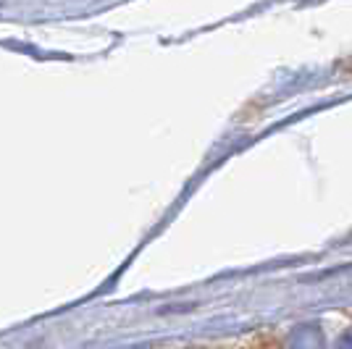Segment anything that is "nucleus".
Listing matches in <instances>:
<instances>
[{
	"label": "nucleus",
	"instance_id": "nucleus-2",
	"mask_svg": "<svg viewBox=\"0 0 352 349\" xmlns=\"http://www.w3.org/2000/svg\"><path fill=\"white\" fill-rule=\"evenodd\" d=\"M329 349H352V323L347 328H342L337 334V339L331 341V347Z\"/></svg>",
	"mask_w": 352,
	"mask_h": 349
},
{
	"label": "nucleus",
	"instance_id": "nucleus-3",
	"mask_svg": "<svg viewBox=\"0 0 352 349\" xmlns=\"http://www.w3.org/2000/svg\"><path fill=\"white\" fill-rule=\"evenodd\" d=\"M171 349H213V347H208V344H179V347H171Z\"/></svg>",
	"mask_w": 352,
	"mask_h": 349
},
{
	"label": "nucleus",
	"instance_id": "nucleus-1",
	"mask_svg": "<svg viewBox=\"0 0 352 349\" xmlns=\"http://www.w3.org/2000/svg\"><path fill=\"white\" fill-rule=\"evenodd\" d=\"M329 336L321 320H302L287 328L279 341V349H329Z\"/></svg>",
	"mask_w": 352,
	"mask_h": 349
},
{
	"label": "nucleus",
	"instance_id": "nucleus-4",
	"mask_svg": "<svg viewBox=\"0 0 352 349\" xmlns=\"http://www.w3.org/2000/svg\"><path fill=\"white\" fill-rule=\"evenodd\" d=\"M239 349H261V347H239Z\"/></svg>",
	"mask_w": 352,
	"mask_h": 349
}]
</instances>
